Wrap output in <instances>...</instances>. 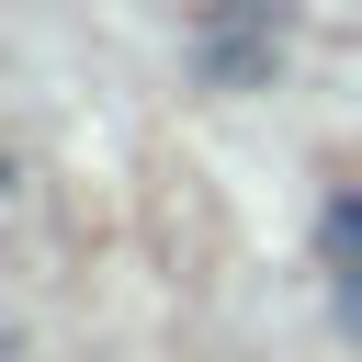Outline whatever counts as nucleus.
I'll return each mask as SVG.
<instances>
[{
    "instance_id": "obj_1",
    "label": "nucleus",
    "mask_w": 362,
    "mask_h": 362,
    "mask_svg": "<svg viewBox=\"0 0 362 362\" xmlns=\"http://www.w3.org/2000/svg\"><path fill=\"white\" fill-rule=\"evenodd\" d=\"M204 68L238 90L249 68H272V23H249V11H215V23H204Z\"/></svg>"
}]
</instances>
